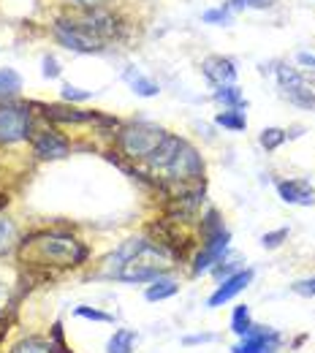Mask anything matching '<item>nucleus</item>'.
Wrapping results in <instances>:
<instances>
[{
    "label": "nucleus",
    "mask_w": 315,
    "mask_h": 353,
    "mask_svg": "<svg viewBox=\"0 0 315 353\" xmlns=\"http://www.w3.org/2000/svg\"><path fill=\"white\" fill-rule=\"evenodd\" d=\"M88 259V248L68 236V234H36L22 242V261L30 266H54V269H68L79 266Z\"/></svg>",
    "instance_id": "nucleus-1"
},
{
    "label": "nucleus",
    "mask_w": 315,
    "mask_h": 353,
    "mask_svg": "<svg viewBox=\"0 0 315 353\" xmlns=\"http://www.w3.org/2000/svg\"><path fill=\"white\" fill-rule=\"evenodd\" d=\"M150 172L172 182H185V179H199L204 174L201 155L177 136H166L163 144L147 158Z\"/></svg>",
    "instance_id": "nucleus-2"
},
{
    "label": "nucleus",
    "mask_w": 315,
    "mask_h": 353,
    "mask_svg": "<svg viewBox=\"0 0 315 353\" xmlns=\"http://www.w3.org/2000/svg\"><path fill=\"white\" fill-rule=\"evenodd\" d=\"M166 136L169 133L163 128H158V125H152V123H131V125H125L123 131L117 133V144L128 158L147 161L163 144Z\"/></svg>",
    "instance_id": "nucleus-3"
},
{
    "label": "nucleus",
    "mask_w": 315,
    "mask_h": 353,
    "mask_svg": "<svg viewBox=\"0 0 315 353\" xmlns=\"http://www.w3.org/2000/svg\"><path fill=\"white\" fill-rule=\"evenodd\" d=\"M166 261H169V256H166V250L163 248H155V245H147L139 256H136L134 261H128V264L123 266L114 277L117 280H123V283H152L155 277H161L163 274V269H166Z\"/></svg>",
    "instance_id": "nucleus-4"
},
{
    "label": "nucleus",
    "mask_w": 315,
    "mask_h": 353,
    "mask_svg": "<svg viewBox=\"0 0 315 353\" xmlns=\"http://www.w3.org/2000/svg\"><path fill=\"white\" fill-rule=\"evenodd\" d=\"M30 136V109L22 103L0 106V144H17Z\"/></svg>",
    "instance_id": "nucleus-5"
},
{
    "label": "nucleus",
    "mask_w": 315,
    "mask_h": 353,
    "mask_svg": "<svg viewBox=\"0 0 315 353\" xmlns=\"http://www.w3.org/2000/svg\"><path fill=\"white\" fill-rule=\"evenodd\" d=\"M277 82H280V90L283 95L296 103V106H305V109H315V92L307 88L305 77L296 71V68H288V65H280L277 68Z\"/></svg>",
    "instance_id": "nucleus-6"
},
{
    "label": "nucleus",
    "mask_w": 315,
    "mask_h": 353,
    "mask_svg": "<svg viewBox=\"0 0 315 353\" xmlns=\"http://www.w3.org/2000/svg\"><path fill=\"white\" fill-rule=\"evenodd\" d=\"M54 36L74 52H101L103 49V41L95 39L90 30H85L77 19H63L54 25Z\"/></svg>",
    "instance_id": "nucleus-7"
},
{
    "label": "nucleus",
    "mask_w": 315,
    "mask_h": 353,
    "mask_svg": "<svg viewBox=\"0 0 315 353\" xmlns=\"http://www.w3.org/2000/svg\"><path fill=\"white\" fill-rule=\"evenodd\" d=\"M280 345H283L280 332L253 323V329L245 337H239V343L231 348V353H277Z\"/></svg>",
    "instance_id": "nucleus-8"
},
{
    "label": "nucleus",
    "mask_w": 315,
    "mask_h": 353,
    "mask_svg": "<svg viewBox=\"0 0 315 353\" xmlns=\"http://www.w3.org/2000/svg\"><path fill=\"white\" fill-rule=\"evenodd\" d=\"M204 239L207 242H204L201 253L193 261V274H204L207 269H212V266H218L223 261L225 250H228V242H231V234L221 231V234H212V236H204Z\"/></svg>",
    "instance_id": "nucleus-9"
},
{
    "label": "nucleus",
    "mask_w": 315,
    "mask_h": 353,
    "mask_svg": "<svg viewBox=\"0 0 315 353\" xmlns=\"http://www.w3.org/2000/svg\"><path fill=\"white\" fill-rule=\"evenodd\" d=\"M253 283V269H239L231 277H225L223 283L215 288V294L207 299V307H223L225 302H231L236 294H242L247 285Z\"/></svg>",
    "instance_id": "nucleus-10"
},
{
    "label": "nucleus",
    "mask_w": 315,
    "mask_h": 353,
    "mask_svg": "<svg viewBox=\"0 0 315 353\" xmlns=\"http://www.w3.org/2000/svg\"><path fill=\"white\" fill-rule=\"evenodd\" d=\"M33 152L44 161H57V158H65L68 155V141L54 131H41L33 139Z\"/></svg>",
    "instance_id": "nucleus-11"
},
{
    "label": "nucleus",
    "mask_w": 315,
    "mask_h": 353,
    "mask_svg": "<svg viewBox=\"0 0 315 353\" xmlns=\"http://www.w3.org/2000/svg\"><path fill=\"white\" fill-rule=\"evenodd\" d=\"M277 193L285 204H299V207L315 204V190L305 179H285V182L277 185Z\"/></svg>",
    "instance_id": "nucleus-12"
},
{
    "label": "nucleus",
    "mask_w": 315,
    "mask_h": 353,
    "mask_svg": "<svg viewBox=\"0 0 315 353\" xmlns=\"http://www.w3.org/2000/svg\"><path fill=\"white\" fill-rule=\"evenodd\" d=\"M147 245H150V242H147V239H141V236H134V239L123 242V245H120V248L106 259V272H109V274H117V272L128 264V261H134L136 256H139Z\"/></svg>",
    "instance_id": "nucleus-13"
},
{
    "label": "nucleus",
    "mask_w": 315,
    "mask_h": 353,
    "mask_svg": "<svg viewBox=\"0 0 315 353\" xmlns=\"http://www.w3.org/2000/svg\"><path fill=\"white\" fill-rule=\"evenodd\" d=\"M201 68H204V77H207L215 88L234 85V79H236V68H234V63L225 60V57H207Z\"/></svg>",
    "instance_id": "nucleus-14"
},
{
    "label": "nucleus",
    "mask_w": 315,
    "mask_h": 353,
    "mask_svg": "<svg viewBox=\"0 0 315 353\" xmlns=\"http://www.w3.org/2000/svg\"><path fill=\"white\" fill-rule=\"evenodd\" d=\"M177 291H180V283L172 280V277H166V274H161V277H155V280L147 285L144 299H147V302H163V299H172Z\"/></svg>",
    "instance_id": "nucleus-15"
},
{
    "label": "nucleus",
    "mask_w": 315,
    "mask_h": 353,
    "mask_svg": "<svg viewBox=\"0 0 315 353\" xmlns=\"http://www.w3.org/2000/svg\"><path fill=\"white\" fill-rule=\"evenodd\" d=\"M136 343H139V334L134 329H117L106 343V353H134Z\"/></svg>",
    "instance_id": "nucleus-16"
},
{
    "label": "nucleus",
    "mask_w": 315,
    "mask_h": 353,
    "mask_svg": "<svg viewBox=\"0 0 315 353\" xmlns=\"http://www.w3.org/2000/svg\"><path fill=\"white\" fill-rule=\"evenodd\" d=\"M123 79L134 88V92H139V95H144V98H152V95H158L161 92V88L152 82V79H147L141 71H136V68H125V74H123Z\"/></svg>",
    "instance_id": "nucleus-17"
},
{
    "label": "nucleus",
    "mask_w": 315,
    "mask_h": 353,
    "mask_svg": "<svg viewBox=\"0 0 315 353\" xmlns=\"http://www.w3.org/2000/svg\"><path fill=\"white\" fill-rule=\"evenodd\" d=\"M46 117L54 123H90L95 114L79 112V109H63V106H46Z\"/></svg>",
    "instance_id": "nucleus-18"
},
{
    "label": "nucleus",
    "mask_w": 315,
    "mask_h": 353,
    "mask_svg": "<svg viewBox=\"0 0 315 353\" xmlns=\"http://www.w3.org/2000/svg\"><path fill=\"white\" fill-rule=\"evenodd\" d=\"M250 329H253L250 307H247V305H236V307H234V315H231V332H234L236 337H245Z\"/></svg>",
    "instance_id": "nucleus-19"
},
{
    "label": "nucleus",
    "mask_w": 315,
    "mask_h": 353,
    "mask_svg": "<svg viewBox=\"0 0 315 353\" xmlns=\"http://www.w3.org/2000/svg\"><path fill=\"white\" fill-rule=\"evenodd\" d=\"M11 353H57L52 340H41V337H28L22 343H17Z\"/></svg>",
    "instance_id": "nucleus-20"
},
{
    "label": "nucleus",
    "mask_w": 315,
    "mask_h": 353,
    "mask_svg": "<svg viewBox=\"0 0 315 353\" xmlns=\"http://www.w3.org/2000/svg\"><path fill=\"white\" fill-rule=\"evenodd\" d=\"M215 123H218V125H223V128H228V131H245V128H247L245 112H239V109H228V112H221V114L215 117Z\"/></svg>",
    "instance_id": "nucleus-21"
},
{
    "label": "nucleus",
    "mask_w": 315,
    "mask_h": 353,
    "mask_svg": "<svg viewBox=\"0 0 315 353\" xmlns=\"http://www.w3.org/2000/svg\"><path fill=\"white\" fill-rule=\"evenodd\" d=\"M17 245V225L8 218H0V256L11 253Z\"/></svg>",
    "instance_id": "nucleus-22"
},
{
    "label": "nucleus",
    "mask_w": 315,
    "mask_h": 353,
    "mask_svg": "<svg viewBox=\"0 0 315 353\" xmlns=\"http://www.w3.org/2000/svg\"><path fill=\"white\" fill-rule=\"evenodd\" d=\"M215 101H221L223 106H231V109H242L245 106L242 92L234 88V85H223V88L215 90Z\"/></svg>",
    "instance_id": "nucleus-23"
},
{
    "label": "nucleus",
    "mask_w": 315,
    "mask_h": 353,
    "mask_svg": "<svg viewBox=\"0 0 315 353\" xmlns=\"http://www.w3.org/2000/svg\"><path fill=\"white\" fill-rule=\"evenodd\" d=\"M22 88V79H19V74L14 71V68H3L0 71V98H6V95H14L17 90Z\"/></svg>",
    "instance_id": "nucleus-24"
},
{
    "label": "nucleus",
    "mask_w": 315,
    "mask_h": 353,
    "mask_svg": "<svg viewBox=\"0 0 315 353\" xmlns=\"http://www.w3.org/2000/svg\"><path fill=\"white\" fill-rule=\"evenodd\" d=\"M74 315H77V318H88V321H95V323H112V321H114L109 312H101V310L88 307V305H79V307L74 310Z\"/></svg>",
    "instance_id": "nucleus-25"
},
{
    "label": "nucleus",
    "mask_w": 315,
    "mask_h": 353,
    "mask_svg": "<svg viewBox=\"0 0 315 353\" xmlns=\"http://www.w3.org/2000/svg\"><path fill=\"white\" fill-rule=\"evenodd\" d=\"M285 139H288L285 131H280V128H267V131H261V147H264V150H277Z\"/></svg>",
    "instance_id": "nucleus-26"
},
{
    "label": "nucleus",
    "mask_w": 315,
    "mask_h": 353,
    "mask_svg": "<svg viewBox=\"0 0 315 353\" xmlns=\"http://www.w3.org/2000/svg\"><path fill=\"white\" fill-rule=\"evenodd\" d=\"M201 231H204V236H212V234H221V231H225L223 221H221V215H218L215 210H210V212L204 215V221H201Z\"/></svg>",
    "instance_id": "nucleus-27"
},
{
    "label": "nucleus",
    "mask_w": 315,
    "mask_h": 353,
    "mask_svg": "<svg viewBox=\"0 0 315 353\" xmlns=\"http://www.w3.org/2000/svg\"><path fill=\"white\" fill-rule=\"evenodd\" d=\"M272 0H228L223 8L225 11H239V8H270Z\"/></svg>",
    "instance_id": "nucleus-28"
},
{
    "label": "nucleus",
    "mask_w": 315,
    "mask_h": 353,
    "mask_svg": "<svg viewBox=\"0 0 315 353\" xmlns=\"http://www.w3.org/2000/svg\"><path fill=\"white\" fill-rule=\"evenodd\" d=\"M283 239H288V228H277V231L264 234V236H261V245H264L267 250H274V248L283 245Z\"/></svg>",
    "instance_id": "nucleus-29"
},
{
    "label": "nucleus",
    "mask_w": 315,
    "mask_h": 353,
    "mask_svg": "<svg viewBox=\"0 0 315 353\" xmlns=\"http://www.w3.org/2000/svg\"><path fill=\"white\" fill-rule=\"evenodd\" d=\"M291 291H294V294H299V296H305V299H313L315 296V277L296 280V283L291 285Z\"/></svg>",
    "instance_id": "nucleus-30"
},
{
    "label": "nucleus",
    "mask_w": 315,
    "mask_h": 353,
    "mask_svg": "<svg viewBox=\"0 0 315 353\" xmlns=\"http://www.w3.org/2000/svg\"><path fill=\"white\" fill-rule=\"evenodd\" d=\"M63 98H65V101H88V98H92V92L90 90L74 88V85H65V88H63Z\"/></svg>",
    "instance_id": "nucleus-31"
},
{
    "label": "nucleus",
    "mask_w": 315,
    "mask_h": 353,
    "mask_svg": "<svg viewBox=\"0 0 315 353\" xmlns=\"http://www.w3.org/2000/svg\"><path fill=\"white\" fill-rule=\"evenodd\" d=\"M231 19V11H225V8H215V11H207L204 14V22H228Z\"/></svg>",
    "instance_id": "nucleus-32"
},
{
    "label": "nucleus",
    "mask_w": 315,
    "mask_h": 353,
    "mask_svg": "<svg viewBox=\"0 0 315 353\" xmlns=\"http://www.w3.org/2000/svg\"><path fill=\"white\" fill-rule=\"evenodd\" d=\"M44 77L46 79H57L60 77V65L54 57H44Z\"/></svg>",
    "instance_id": "nucleus-33"
},
{
    "label": "nucleus",
    "mask_w": 315,
    "mask_h": 353,
    "mask_svg": "<svg viewBox=\"0 0 315 353\" xmlns=\"http://www.w3.org/2000/svg\"><path fill=\"white\" fill-rule=\"evenodd\" d=\"M212 269H215V277H231V272H234V269H236V264H234V261H221V266H212Z\"/></svg>",
    "instance_id": "nucleus-34"
},
{
    "label": "nucleus",
    "mask_w": 315,
    "mask_h": 353,
    "mask_svg": "<svg viewBox=\"0 0 315 353\" xmlns=\"http://www.w3.org/2000/svg\"><path fill=\"white\" fill-rule=\"evenodd\" d=\"M212 340H215L212 334H190V337H185L182 343H185V345H199V343H212Z\"/></svg>",
    "instance_id": "nucleus-35"
},
{
    "label": "nucleus",
    "mask_w": 315,
    "mask_h": 353,
    "mask_svg": "<svg viewBox=\"0 0 315 353\" xmlns=\"http://www.w3.org/2000/svg\"><path fill=\"white\" fill-rule=\"evenodd\" d=\"M296 60H299L302 65H310V68H315V54H310V52H299V54H296Z\"/></svg>",
    "instance_id": "nucleus-36"
},
{
    "label": "nucleus",
    "mask_w": 315,
    "mask_h": 353,
    "mask_svg": "<svg viewBox=\"0 0 315 353\" xmlns=\"http://www.w3.org/2000/svg\"><path fill=\"white\" fill-rule=\"evenodd\" d=\"M79 3H98V0H79Z\"/></svg>",
    "instance_id": "nucleus-37"
},
{
    "label": "nucleus",
    "mask_w": 315,
    "mask_h": 353,
    "mask_svg": "<svg viewBox=\"0 0 315 353\" xmlns=\"http://www.w3.org/2000/svg\"><path fill=\"white\" fill-rule=\"evenodd\" d=\"M0 305H3V291H0Z\"/></svg>",
    "instance_id": "nucleus-38"
}]
</instances>
